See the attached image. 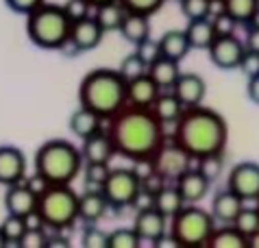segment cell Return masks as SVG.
Listing matches in <instances>:
<instances>
[{"label": "cell", "instance_id": "cell-19", "mask_svg": "<svg viewBox=\"0 0 259 248\" xmlns=\"http://www.w3.org/2000/svg\"><path fill=\"white\" fill-rule=\"evenodd\" d=\"M172 92L177 94V98L185 107H196V105H203V100L207 96V83L203 76L194 74V72H181V76L172 85Z\"/></svg>", "mask_w": 259, "mask_h": 248}, {"label": "cell", "instance_id": "cell-24", "mask_svg": "<svg viewBox=\"0 0 259 248\" xmlns=\"http://www.w3.org/2000/svg\"><path fill=\"white\" fill-rule=\"evenodd\" d=\"M185 33H188L192 48H196V50H209L211 44L215 42V37H218V31H215V24H213L211 18L190 20Z\"/></svg>", "mask_w": 259, "mask_h": 248}, {"label": "cell", "instance_id": "cell-21", "mask_svg": "<svg viewBox=\"0 0 259 248\" xmlns=\"http://www.w3.org/2000/svg\"><path fill=\"white\" fill-rule=\"evenodd\" d=\"M159 94H161V87L153 81L150 74H144L140 78H135V81H128V87H126L128 105H135V107L150 109Z\"/></svg>", "mask_w": 259, "mask_h": 248}, {"label": "cell", "instance_id": "cell-5", "mask_svg": "<svg viewBox=\"0 0 259 248\" xmlns=\"http://www.w3.org/2000/svg\"><path fill=\"white\" fill-rule=\"evenodd\" d=\"M72 20L68 18L63 5L44 3L26 16V35L37 48L61 50L70 42Z\"/></svg>", "mask_w": 259, "mask_h": 248}, {"label": "cell", "instance_id": "cell-23", "mask_svg": "<svg viewBox=\"0 0 259 248\" xmlns=\"http://www.w3.org/2000/svg\"><path fill=\"white\" fill-rule=\"evenodd\" d=\"M103 122H105V118H100L96 111H92L88 107H78L76 111L70 115V131L78 140H85V137L103 131Z\"/></svg>", "mask_w": 259, "mask_h": 248}, {"label": "cell", "instance_id": "cell-20", "mask_svg": "<svg viewBox=\"0 0 259 248\" xmlns=\"http://www.w3.org/2000/svg\"><path fill=\"white\" fill-rule=\"evenodd\" d=\"M244 205H246V202L237 194H233L231 189H222L211 200V216L215 218V222H220V224H233L235 218L240 216V211L244 209Z\"/></svg>", "mask_w": 259, "mask_h": 248}, {"label": "cell", "instance_id": "cell-17", "mask_svg": "<svg viewBox=\"0 0 259 248\" xmlns=\"http://www.w3.org/2000/svg\"><path fill=\"white\" fill-rule=\"evenodd\" d=\"M175 185H177L179 192H181L185 205H196V202H200L207 194H209L211 179H207L198 168L192 166L188 172H183L181 177L175 181Z\"/></svg>", "mask_w": 259, "mask_h": 248}, {"label": "cell", "instance_id": "cell-25", "mask_svg": "<svg viewBox=\"0 0 259 248\" xmlns=\"http://www.w3.org/2000/svg\"><path fill=\"white\" fill-rule=\"evenodd\" d=\"M159 46H161V55L163 57H170V59H175L179 63H181L192 50L188 33L179 31V28H170V31H165L159 37Z\"/></svg>", "mask_w": 259, "mask_h": 248}, {"label": "cell", "instance_id": "cell-35", "mask_svg": "<svg viewBox=\"0 0 259 248\" xmlns=\"http://www.w3.org/2000/svg\"><path fill=\"white\" fill-rule=\"evenodd\" d=\"M140 246H142V237L133 227L131 229L122 227L109 233V248H140Z\"/></svg>", "mask_w": 259, "mask_h": 248}, {"label": "cell", "instance_id": "cell-12", "mask_svg": "<svg viewBox=\"0 0 259 248\" xmlns=\"http://www.w3.org/2000/svg\"><path fill=\"white\" fill-rule=\"evenodd\" d=\"M37 200H39V192L28 181H22V183L7 187L5 209H7V214L28 218V216L37 214Z\"/></svg>", "mask_w": 259, "mask_h": 248}, {"label": "cell", "instance_id": "cell-2", "mask_svg": "<svg viewBox=\"0 0 259 248\" xmlns=\"http://www.w3.org/2000/svg\"><path fill=\"white\" fill-rule=\"evenodd\" d=\"M175 142H179L194 157V161L209 155H225L229 142L227 120L209 107H185L175 124Z\"/></svg>", "mask_w": 259, "mask_h": 248}, {"label": "cell", "instance_id": "cell-38", "mask_svg": "<svg viewBox=\"0 0 259 248\" xmlns=\"http://www.w3.org/2000/svg\"><path fill=\"white\" fill-rule=\"evenodd\" d=\"M83 248H109V233L100 231L96 224H88L81 237Z\"/></svg>", "mask_w": 259, "mask_h": 248}, {"label": "cell", "instance_id": "cell-7", "mask_svg": "<svg viewBox=\"0 0 259 248\" xmlns=\"http://www.w3.org/2000/svg\"><path fill=\"white\" fill-rule=\"evenodd\" d=\"M215 229V218L211 211H205L196 205H185L175 218H170L168 235L175 239L177 246L183 248H198L207 246L211 233Z\"/></svg>", "mask_w": 259, "mask_h": 248}, {"label": "cell", "instance_id": "cell-32", "mask_svg": "<svg viewBox=\"0 0 259 248\" xmlns=\"http://www.w3.org/2000/svg\"><path fill=\"white\" fill-rule=\"evenodd\" d=\"M3 229L5 237L9 244H20L22 235L28 231V218H22V216H13V214H7V218L0 224Z\"/></svg>", "mask_w": 259, "mask_h": 248}, {"label": "cell", "instance_id": "cell-3", "mask_svg": "<svg viewBox=\"0 0 259 248\" xmlns=\"http://www.w3.org/2000/svg\"><path fill=\"white\" fill-rule=\"evenodd\" d=\"M126 78L120 74V70L98 68L85 74L78 85V103L96 111L100 118L109 122L118 111L128 105L126 98Z\"/></svg>", "mask_w": 259, "mask_h": 248}, {"label": "cell", "instance_id": "cell-44", "mask_svg": "<svg viewBox=\"0 0 259 248\" xmlns=\"http://www.w3.org/2000/svg\"><path fill=\"white\" fill-rule=\"evenodd\" d=\"M165 183H168V181H165L161 174H157L155 170H148V174H144L142 177V192L155 196L165 187Z\"/></svg>", "mask_w": 259, "mask_h": 248}, {"label": "cell", "instance_id": "cell-50", "mask_svg": "<svg viewBox=\"0 0 259 248\" xmlns=\"http://www.w3.org/2000/svg\"><path fill=\"white\" fill-rule=\"evenodd\" d=\"M248 246H250V248H259V231L253 233V235L248 237Z\"/></svg>", "mask_w": 259, "mask_h": 248}, {"label": "cell", "instance_id": "cell-40", "mask_svg": "<svg viewBox=\"0 0 259 248\" xmlns=\"http://www.w3.org/2000/svg\"><path fill=\"white\" fill-rule=\"evenodd\" d=\"M46 227H28V231L20 239V248H46L48 235L44 233Z\"/></svg>", "mask_w": 259, "mask_h": 248}, {"label": "cell", "instance_id": "cell-43", "mask_svg": "<svg viewBox=\"0 0 259 248\" xmlns=\"http://www.w3.org/2000/svg\"><path fill=\"white\" fill-rule=\"evenodd\" d=\"M63 9H66L68 18H70L72 22H78V20H83V18L92 16L94 7H92L88 0H68V3L63 5Z\"/></svg>", "mask_w": 259, "mask_h": 248}, {"label": "cell", "instance_id": "cell-36", "mask_svg": "<svg viewBox=\"0 0 259 248\" xmlns=\"http://www.w3.org/2000/svg\"><path fill=\"white\" fill-rule=\"evenodd\" d=\"M215 0H181V13L188 20L209 18Z\"/></svg>", "mask_w": 259, "mask_h": 248}, {"label": "cell", "instance_id": "cell-33", "mask_svg": "<svg viewBox=\"0 0 259 248\" xmlns=\"http://www.w3.org/2000/svg\"><path fill=\"white\" fill-rule=\"evenodd\" d=\"M118 70L128 83V81H135V78L148 74V63L144 61L138 53H133V55H126L124 59H122V63L118 65Z\"/></svg>", "mask_w": 259, "mask_h": 248}, {"label": "cell", "instance_id": "cell-41", "mask_svg": "<svg viewBox=\"0 0 259 248\" xmlns=\"http://www.w3.org/2000/svg\"><path fill=\"white\" fill-rule=\"evenodd\" d=\"M198 166V170L205 174L207 179H215V177H220V172H222V166H225V161H222V155H209V157H203V159H198L196 161Z\"/></svg>", "mask_w": 259, "mask_h": 248}, {"label": "cell", "instance_id": "cell-37", "mask_svg": "<svg viewBox=\"0 0 259 248\" xmlns=\"http://www.w3.org/2000/svg\"><path fill=\"white\" fill-rule=\"evenodd\" d=\"M109 172H111V166L109 163H85V168H83L85 185L103 189L107 177H109Z\"/></svg>", "mask_w": 259, "mask_h": 248}, {"label": "cell", "instance_id": "cell-51", "mask_svg": "<svg viewBox=\"0 0 259 248\" xmlns=\"http://www.w3.org/2000/svg\"><path fill=\"white\" fill-rule=\"evenodd\" d=\"M88 3H90L92 7H94V9H96V7H100V5H105V3H111V0H88Z\"/></svg>", "mask_w": 259, "mask_h": 248}, {"label": "cell", "instance_id": "cell-16", "mask_svg": "<svg viewBox=\"0 0 259 248\" xmlns=\"http://www.w3.org/2000/svg\"><path fill=\"white\" fill-rule=\"evenodd\" d=\"M109 209L111 205L100 187H88L83 194H78V220L85 224H98Z\"/></svg>", "mask_w": 259, "mask_h": 248}, {"label": "cell", "instance_id": "cell-8", "mask_svg": "<svg viewBox=\"0 0 259 248\" xmlns=\"http://www.w3.org/2000/svg\"><path fill=\"white\" fill-rule=\"evenodd\" d=\"M103 192L113 209L133 207L142 194V174L135 168H111Z\"/></svg>", "mask_w": 259, "mask_h": 248}, {"label": "cell", "instance_id": "cell-22", "mask_svg": "<svg viewBox=\"0 0 259 248\" xmlns=\"http://www.w3.org/2000/svg\"><path fill=\"white\" fill-rule=\"evenodd\" d=\"M150 109H153V113L159 118V122L163 124V127H168V124L175 127L177 120L181 118L183 111H185V105L177 98V94L172 90H161V94L157 96V100L153 103Z\"/></svg>", "mask_w": 259, "mask_h": 248}, {"label": "cell", "instance_id": "cell-53", "mask_svg": "<svg viewBox=\"0 0 259 248\" xmlns=\"http://www.w3.org/2000/svg\"><path fill=\"white\" fill-rule=\"evenodd\" d=\"M257 207H259V200H257Z\"/></svg>", "mask_w": 259, "mask_h": 248}, {"label": "cell", "instance_id": "cell-26", "mask_svg": "<svg viewBox=\"0 0 259 248\" xmlns=\"http://www.w3.org/2000/svg\"><path fill=\"white\" fill-rule=\"evenodd\" d=\"M148 74L153 76V81L159 85L161 90H172V85L181 76V68H179V61L161 55L159 59L148 65Z\"/></svg>", "mask_w": 259, "mask_h": 248}, {"label": "cell", "instance_id": "cell-10", "mask_svg": "<svg viewBox=\"0 0 259 248\" xmlns=\"http://www.w3.org/2000/svg\"><path fill=\"white\" fill-rule=\"evenodd\" d=\"M227 189L237 194L244 202H257L259 200V163L257 161L235 163L227 177Z\"/></svg>", "mask_w": 259, "mask_h": 248}, {"label": "cell", "instance_id": "cell-42", "mask_svg": "<svg viewBox=\"0 0 259 248\" xmlns=\"http://www.w3.org/2000/svg\"><path fill=\"white\" fill-rule=\"evenodd\" d=\"M135 53H138L144 61H146L148 65L153 63V61H157L161 57V46H159V39H144V42H140L138 46H135Z\"/></svg>", "mask_w": 259, "mask_h": 248}, {"label": "cell", "instance_id": "cell-48", "mask_svg": "<svg viewBox=\"0 0 259 248\" xmlns=\"http://www.w3.org/2000/svg\"><path fill=\"white\" fill-rule=\"evenodd\" d=\"M246 96H248L250 103L259 105V74L248 76V81H246Z\"/></svg>", "mask_w": 259, "mask_h": 248}, {"label": "cell", "instance_id": "cell-46", "mask_svg": "<svg viewBox=\"0 0 259 248\" xmlns=\"http://www.w3.org/2000/svg\"><path fill=\"white\" fill-rule=\"evenodd\" d=\"M240 70L248 76L253 74H259V53H253V50H246V55H244V59L240 63Z\"/></svg>", "mask_w": 259, "mask_h": 248}, {"label": "cell", "instance_id": "cell-49", "mask_svg": "<svg viewBox=\"0 0 259 248\" xmlns=\"http://www.w3.org/2000/svg\"><path fill=\"white\" fill-rule=\"evenodd\" d=\"M68 248L70 246V242L66 237H59V235H55V237H48V244H46V248Z\"/></svg>", "mask_w": 259, "mask_h": 248}, {"label": "cell", "instance_id": "cell-52", "mask_svg": "<svg viewBox=\"0 0 259 248\" xmlns=\"http://www.w3.org/2000/svg\"><path fill=\"white\" fill-rule=\"evenodd\" d=\"M7 244H9V242H7L5 233H3V229H0V248H3V246H7Z\"/></svg>", "mask_w": 259, "mask_h": 248}, {"label": "cell", "instance_id": "cell-29", "mask_svg": "<svg viewBox=\"0 0 259 248\" xmlns=\"http://www.w3.org/2000/svg\"><path fill=\"white\" fill-rule=\"evenodd\" d=\"M150 18L148 16H142V13H126L124 22H122V28H120V35L124 37L126 42H131L138 46L140 42L148 39L150 37Z\"/></svg>", "mask_w": 259, "mask_h": 248}, {"label": "cell", "instance_id": "cell-9", "mask_svg": "<svg viewBox=\"0 0 259 248\" xmlns=\"http://www.w3.org/2000/svg\"><path fill=\"white\" fill-rule=\"evenodd\" d=\"M194 163V157L183 148L175 137H165L161 146L155 150V155L148 159L150 170L161 174L165 181H177L183 172H188Z\"/></svg>", "mask_w": 259, "mask_h": 248}, {"label": "cell", "instance_id": "cell-30", "mask_svg": "<svg viewBox=\"0 0 259 248\" xmlns=\"http://www.w3.org/2000/svg\"><path fill=\"white\" fill-rule=\"evenodd\" d=\"M207 246L209 248H248V237L242 231H237L235 224H222L220 229H213Z\"/></svg>", "mask_w": 259, "mask_h": 248}, {"label": "cell", "instance_id": "cell-39", "mask_svg": "<svg viewBox=\"0 0 259 248\" xmlns=\"http://www.w3.org/2000/svg\"><path fill=\"white\" fill-rule=\"evenodd\" d=\"M126 7V11L131 13H142V16H155L157 11L163 7L165 0H120Z\"/></svg>", "mask_w": 259, "mask_h": 248}, {"label": "cell", "instance_id": "cell-34", "mask_svg": "<svg viewBox=\"0 0 259 248\" xmlns=\"http://www.w3.org/2000/svg\"><path fill=\"white\" fill-rule=\"evenodd\" d=\"M235 227H237V231H242L246 237H250L253 233H257L259 231V207L255 205V207H246L244 205V209L240 211V216L235 218Z\"/></svg>", "mask_w": 259, "mask_h": 248}, {"label": "cell", "instance_id": "cell-47", "mask_svg": "<svg viewBox=\"0 0 259 248\" xmlns=\"http://www.w3.org/2000/svg\"><path fill=\"white\" fill-rule=\"evenodd\" d=\"M246 50H253V53H259V22L255 20L253 24H250L248 33H246Z\"/></svg>", "mask_w": 259, "mask_h": 248}, {"label": "cell", "instance_id": "cell-6", "mask_svg": "<svg viewBox=\"0 0 259 248\" xmlns=\"http://www.w3.org/2000/svg\"><path fill=\"white\" fill-rule=\"evenodd\" d=\"M37 216L55 233L70 229L78 220V194L70 185H46L39 192Z\"/></svg>", "mask_w": 259, "mask_h": 248}, {"label": "cell", "instance_id": "cell-45", "mask_svg": "<svg viewBox=\"0 0 259 248\" xmlns=\"http://www.w3.org/2000/svg\"><path fill=\"white\" fill-rule=\"evenodd\" d=\"M44 3L46 0H5V5L9 7L13 13H20V16H28V13H33Z\"/></svg>", "mask_w": 259, "mask_h": 248}, {"label": "cell", "instance_id": "cell-11", "mask_svg": "<svg viewBox=\"0 0 259 248\" xmlns=\"http://www.w3.org/2000/svg\"><path fill=\"white\" fill-rule=\"evenodd\" d=\"M207 53H209V59L215 68L240 70V63L244 59V55H246V44L237 39L233 33H225L215 37V42L211 44V48Z\"/></svg>", "mask_w": 259, "mask_h": 248}, {"label": "cell", "instance_id": "cell-28", "mask_svg": "<svg viewBox=\"0 0 259 248\" xmlns=\"http://www.w3.org/2000/svg\"><path fill=\"white\" fill-rule=\"evenodd\" d=\"M222 11L235 24H253L259 18V0H222Z\"/></svg>", "mask_w": 259, "mask_h": 248}, {"label": "cell", "instance_id": "cell-14", "mask_svg": "<svg viewBox=\"0 0 259 248\" xmlns=\"http://www.w3.org/2000/svg\"><path fill=\"white\" fill-rule=\"evenodd\" d=\"M26 181V157L16 146H0V185Z\"/></svg>", "mask_w": 259, "mask_h": 248}, {"label": "cell", "instance_id": "cell-31", "mask_svg": "<svg viewBox=\"0 0 259 248\" xmlns=\"http://www.w3.org/2000/svg\"><path fill=\"white\" fill-rule=\"evenodd\" d=\"M183 207H185V200L181 192L177 189V185H165L159 194H155V209L161 211L168 220L175 218Z\"/></svg>", "mask_w": 259, "mask_h": 248}, {"label": "cell", "instance_id": "cell-4", "mask_svg": "<svg viewBox=\"0 0 259 248\" xmlns=\"http://www.w3.org/2000/svg\"><path fill=\"white\" fill-rule=\"evenodd\" d=\"M85 159L81 148L68 140H48L35 152V174L46 185H72L83 174Z\"/></svg>", "mask_w": 259, "mask_h": 248}, {"label": "cell", "instance_id": "cell-18", "mask_svg": "<svg viewBox=\"0 0 259 248\" xmlns=\"http://www.w3.org/2000/svg\"><path fill=\"white\" fill-rule=\"evenodd\" d=\"M81 152L85 163H109L111 157H116V146L111 142L109 131L103 129L98 133L81 140Z\"/></svg>", "mask_w": 259, "mask_h": 248}, {"label": "cell", "instance_id": "cell-1", "mask_svg": "<svg viewBox=\"0 0 259 248\" xmlns=\"http://www.w3.org/2000/svg\"><path fill=\"white\" fill-rule=\"evenodd\" d=\"M107 131L116 146V155L138 163L148 161L165 140V127L153 109L135 105H126L113 115Z\"/></svg>", "mask_w": 259, "mask_h": 248}, {"label": "cell", "instance_id": "cell-27", "mask_svg": "<svg viewBox=\"0 0 259 248\" xmlns=\"http://www.w3.org/2000/svg\"><path fill=\"white\" fill-rule=\"evenodd\" d=\"M126 7L120 3V0H111V3H105L94 9V18L100 22V26L105 28V33H113L122 28V22L126 18Z\"/></svg>", "mask_w": 259, "mask_h": 248}, {"label": "cell", "instance_id": "cell-15", "mask_svg": "<svg viewBox=\"0 0 259 248\" xmlns=\"http://www.w3.org/2000/svg\"><path fill=\"white\" fill-rule=\"evenodd\" d=\"M105 35V28L100 26V22L94 18V13L78 22H72V33H70V42L76 46L78 53H88L100 46Z\"/></svg>", "mask_w": 259, "mask_h": 248}, {"label": "cell", "instance_id": "cell-13", "mask_svg": "<svg viewBox=\"0 0 259 248\" xmlns=\"http://www.w3.org/2000/svg\"><path fill=\"white\" fill-rule=\"evenodd\" d=\"M133 229L138 231V235L142 237V242H150V244H159L161 239L168 235V218L161 211H157L155 207H146V209H138L135 216Z\"/></svg>", "mask_w": 259, "mask_h": 248}]
</instances>
